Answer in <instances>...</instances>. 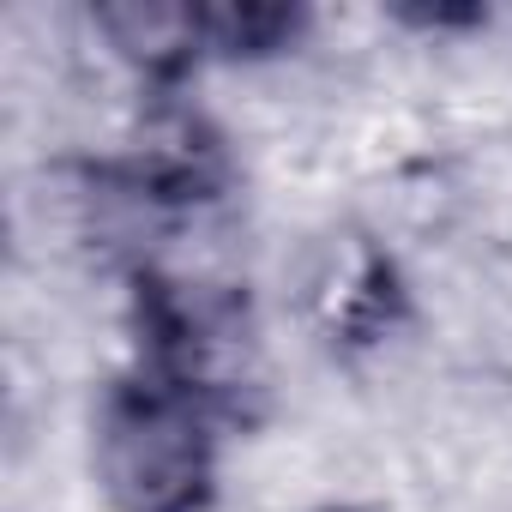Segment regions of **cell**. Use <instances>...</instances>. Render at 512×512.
<instances>
[{
	"instance_id": "1",
	"label": "cell",
	"mask_w": 512,
	"mask_h": 512,
	"mask_svg": "<svg viewBox=\"0 0 512 512\" xmlns=\"http://www.w3.org/2000/svg\"><path fill=\"white\" fill-rule=\"evenodd\" d=\"M91 476L115 512H199L217 482L211 404L163 374L115 380L91 416Z\"/></svg>"
},
{
	"instance_id": "2",
	"label": "cell",
	"mask_w": 512,
	"mask_h": 512,
	"mask_svg": "<svg viewBox=\"0 0 512 512\" xmlns=\"http://www.w3.org/2000/svg\"><path fill=\"white\" fill-rule=\"evenodd\" d=\"M91 31L109 43L115 61H127L145 79H175L205 55V7H163V0H121L97 7Z\"/></svg>"
}]
</instances>
